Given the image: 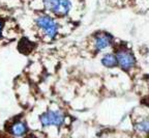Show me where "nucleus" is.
<instances>
[{"mask_svg":"<svg viewBox=\"0 0 149 138\" xmlns=\"http://www.w3.org/2000/svg\"><path fill=\"white\" fill-rule=\"evenodd\" d=\"M35 24H36L37 28L42 31V33L50 40H54L58 34V23L55 21L53 17L49 16V15H40L35 19Z\"/></svg>","mask_w":149,"mask_h":138,"instance_id":"f257e3e1","label":"nucleus"},{"mask_svg":"<svg viewBox=\"0 0 149 138\" xmlns=\"http://www.w3.org/2000/svg\"><path fill=\"white\" fill-rule=\"evenodd\" d=\"M65 118L66 116L62 110L49 109L40 115V123L44 128H49V127L60 128L65 123Z\"/></svg>","mask_w":149,"mask_h":138,"instance_id":"f03ea898","label":"nucleus"},{"mask_svg":"<svg viewBox=\"0 0 149 138\" xmlns=\"http://www.w3.org/2000/svg\"><path fill=\"white\" fill-rule=\"evenodd\" d=\"M117 58L118 67L123 71H130L136 66V57L133 51L128 48L121 46L114 52Z\"/></svg>","mask_w":149,"mask_h":138,"instance_id":"7ed1b4c3","label":"nucleus"},{"mask_svg":"<svg viewBox=\"0 0 149 138\" xmlns=\"http://www.w3.org/2000/svg\"><path fill=\"white\" fill-rule=\"evenodd\" d=\"M114 43V36L107 31H100L93 36V48L96 52H102L111 47Z\"/></svg>","mask_w":149,"mask_h":138,"instance_id":"20e7f679","label":"nucleus"},{"mask_svg":"<svg viewBox=\"0 0 149 138\" xmlns=\"http://www.w3.org/2000/svg\"><path fill=\"white\" fill-rule=\"evenodd\" d=\"M29 132V127L26 122L22 119L15 120L10 126L8 127V133L14 138H24Z\"/></svg>","mask_w":149,"mask_h":138,"instance_id":"39448f33","label":"nucleus"},{"mask_svg":"<svg viewBox=\"0 0 149 138\" xmlns=\"http://www.w3.org/2000/svg\"><path fill=\"white\" fill-rule=\"evenodd\" d=\"M135 131L143 135H149V116L142 117L134 124Z\"/></svg>","mask_w":149,"mask_h":138,"instance_id":"423d86ee","label":"nucleus"},{"mask_svg":"<svg viewBox=\"0 0 149 138\" xmlns=\"http://www.w3.org/2000/svg\"><path fill=\"white\" fill-rule=\"evenodd\" d=\"M100 62L105 68L108 69H113L118 67V63H117V58L115 53H106L102 55V59H100Z\"/></svg>","mask_w":149,"mask_h":138,"instance_id":"0eeeda50","label":"nucleus"},{"mask_svg":"<svg viewBox=\"0 0 149 138\" xmlns=\"http://www.w3.org/2000/svg\"><path fill=\"white\" fill-rule=\"evenodd\" d=\"M72 8V0H61L58 10H57V12L54 15L57 17H66L70 13Z\"/></svg>","mask_w":149,"mask_h":138,"instance_id":"6e6552de","label":"nucleus"},{"mask_svg":"<svg viewBox=\"0 0 149 138\" xmlns=\"http://www.w3.org/2000/svg\"><path fill=\"white\" fill-rule=\"evenodd\" d=\"M61 0H42V4L47 11H49L52 14H55L60 5Z\"/></svg>","mask_w":149,"mask_h":138,"instance_id":"1a4fd4ad","label":"nucleus"},{"mask_svg":"<svg viewBox=\"0 0 149 138\" xmlns=\"http://www.w3.org/2000/svg\"><path fill=\"white\" fill-rule=\"evenodd\" d=\"M2 28H3V23H2V21L0 20V34H1V31H2Z\"/></svg>","mask_w":149,"mask_h":138,"instance_id":"9d476101","label":"nucleus"},{"mask_svg":"<svg viewBox=\"0 0 149 138\" xmlns=\"http://www.w3.org/2000/svg\"><path fill=\"white\" fill-rule=\"evenodd\" d=\"M28 138H40V137H37V136H30V137H28Z\"/></svg>","mask_w":149,"mask_h":138,"instance_id":"9b49d317","label":"nucleus"},{"mask_svg":"<svg viewBox=\"0 0 149 138\" xmlns=\"http://www.w3.org/2000/svg\"><path fill=\"white\" fill-rule=\"evenodd\" d=\"M147 83H148V86H149V77H148V79H147Z\"/></svg>","mask_w":149,"mask_h":138,"instance_id":"f8f14e48","label":"nucleus"}]
</instances>
